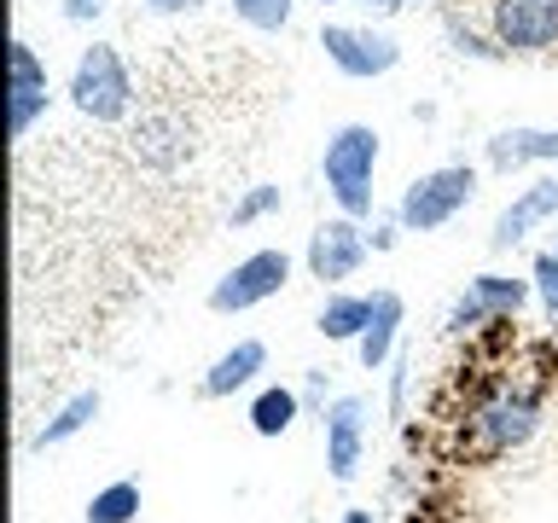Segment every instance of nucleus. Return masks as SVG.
Masks as SVG:
<instances>
[{"mask_svg": "<svg viewBox=\"0 0 558 523\" xmlns=\"http://www.w3.org/2000/svg\"><path fill=\"white\" fill-rule=\"evenodd\" d=\"M535 430H541V390H530V384H506V390H495L483 401V408L465 413V436H471L465 453L471 460H500V453L530 442Z\"/></svg>", "mask_w": 558, "mask_h": 523, "instance_id": "nucleus-1", "label": "nucleus"}, {"mask_svg": "<svg viewBox=\"0 0 558 523\" xmlns=\"http://www.w3.org/2000/svg\"><path fill=\"white\" fill-rule=\"evenodd\" d=\"M320 174H326V192L338 198L343 216L366 221V216H373V174H378V129H366V122H343V129L326 139Z\"/></svg>", "mask_w": 558, "mask_h": 523, "instance_id": "nucleus-2", "label": "nucleus"}, {"mask_svg": "<svg viewBox=\"0 0 558 523\" xmlns=\"http://www.w3.org/2000/svg\"><path fill=\"white\" fill-rule=\"evenodd\" d=\"M70 105L94 122H122L134 111V76L117 47H105V41L82 47L76 70H70Z\"/></svg>", "mask_w": 558, "mask_h": 523, "instance_id": "nucleus-3", "label": "nucleus"}, {"mask_svg": "<svg viewBox=\"0 0 558 523\" xmlns=\"http://www.w3.org/2000/svg\"><path fill=\"white\" fill-rule=\"evenodd\" d=\"M471 192H477V169L471 163H442V169L418 174V181L401 192L396 221L408 227V233H436V227H448L471 204Z\"/></svg>", "mask_w": 558, "mask_h": 523, "instance_id": "nucleus-4", "label": "nucleus"}, {"mask_svg": "<svg viewBox=\"0 0 558 523\" xmlns=\"http://www.w3.org/2000/svg\"><path fill=\"white\" fill-rule=\"evenodd\" d=\"M535 296V279H512V273H477L465 279V291L453 296L448 308V331L453 338H465V331L477 326H506L512 314Z\"/></svg>", "mask_w": 558, "mask_h": 523, "instance_id": "nucleus-5", "label": "nucleus"}, {"mask_svg": "<svg viewBox=\"0 0 558 523\" xmlns=\"http://www.w3.org/2000/svg\"><path fill=\"white\" fill-rule=\"evenodd\" d=\"M286 285H291V256H286V251H251L244 262H233V268L216 279L209 308H216V314H244V308H256V303H268V296H279Z\"/></svg>", "mask_w": 558, "mask_h": 523, "instance_id": "nucleus-6", "label": "nucleus"}, {"mask_svg": "<svg viewBox=\"0 0 558 523\" xmlns=\"http://www.w3.org/2000/svg\"><path fill=\"white\" fill-rule=\"evenodd\" d=\"M373 256V239L361 233L355 216H331L308 233V279H320V285H343V279L361 273V262Z\"/></svg>", "mask_w": 558, "mask_h": 523, "instance_id": "nucleus-7", "label": "nucleus"}, {"mask_svg": "<svg viewBox=\"0 0 558 523\" xmlns=\"http://www.w3.org/2000/svg\"><path fill=\"white\" fill-rule=\"evenodd\" d=\"M320 47L326 59L343 70V76L355 82H373V76H390V70L401 64V41L384 29H361V24H326L320 29Z\"/></svg>", "mask_w": 558, "mask_h": 523, "instance_id": "nucleus-8", "label": "nucleus"}, {"mask_svg": "<svg viewBox=\"0 0 558 523\" xmlns=\"http://www.w3.org/2000/svg\"><path fill=\"white\" fill-rule=\"evenodd\" d=\"M488 24L506 52H547L558 47V0H495Z\"/></svg>", "mask_w": 558, "mask_h": 523, "instance_id": "nucleus-9", "label": "nucleus"}, {"mask_svg": "<svg viewBox=\"0 0 558 523\" xmlns=\"http://www.w3.org/2000/svg\"><path fill=\"white\" fill-rule=\"evenodd\" d=\"M326 430V465L338 483H355V471L366 460V401L361 396H338L320 418Z\"/></svg>", "mask_w": 558, "mask_h": 523, "instance_id": "nucleus-10", "label": "nucleus"}, {"mask_svg": "<svg viewBox=\"0 0 558 523\" xmlns=\"http://www.w3.org/2000/svg\"><path fill=\"white\" fill-rule=\"evenodd\" d=\"M547 221H558V174H535V181L495 216L488 244H495V251H512V244H523L535 227H547Z\"/></svg>", "mask_w": 558, "mask_h": 523, "instance_id": "nucleus-11", "label": "nucleus"}, {"mask_svg": "<svg viewBox=\"0 0 558 523\" xmlns=\"http://www.w3.org/2000/svg\"><path fill=\"white\" fill-rule=\"evenodd\" d=\"M47 111V64L24 35L12 41V139H24Z\"/></svg>", "mask_w": 558, "mask_h": 523, "instance_id": "nucleus-12", "label": "nucleus"}, {"mask_svg": "<svg viewBox=\"0 0 558 523\" xmlns=\"http://www.w3.org/2000/svg\"><path fill=\"white\" fill-rule=\"evenodd\" d=\"M268 373V343L262 338H239L227 355L209 361V373H204V396L209 401H227V396H239V390H251V384Z\"/></svg>", "mask_w": 558, "mask_h": 523, "instance_id": "nucleus-13", "label": "nucleus"}, {"mask_svg": "<svg viewBox=\"0 0 558 523\" xmlns=\"http://www.w3.org/2000/svg\"><path fill=\"white\" fill-rule=\"evenodd\" d=\"M483 157L500 174L530 169V163H558V129H500V134H488Z\"/></svg>", "mask_w": 558, "mask_h": 523, "instance_id": "nucleus-14", "label": "nucleus"}, {"mask_svg": "<svg viewBox=\"0 0 558 523\" xmlns=\"http://www.w3.org/2000/svg\"><path fill=\"white\" fill-rule=\"evenodd\" d=\"M401 320H408V303H401V291H373V320H366L355 355L366 373H378V366L396 361V338H401Z\"/></svg>", "mask_w": 558, "mask_h": 523, "instance_id": "nucleus-15", "label": "nucleus"}, {"mask_svg": "<svg viewBox=\"0 0 558 523\" xmlns=\"http://www.w3.org/2000/svg\"><path fill=\"white\" fill-rule=\"evenodd\" d=\"M366 320H373V296H355V291H331L320 303V320H314V331H320L326 343H361Z\"/></svg>", "mask_w": 558, "mask_h": 523, "instance_id": "nucleus-16", "label": "nucleus"}, {"mask_svg": "<svg viewBox=\"0 0 558 523\" xmlns=\"http://www.w3.org/2000/svg\"><path fill=\"white\" fill-rule=\"evenodd\" d=\"M99 408H105V401H99V390H76V396H70L59 413L47 418L41 430L29 436V453H47V448L70 442V436H82V430H87V425H94V418H99Z\"/></svg>", "mask_w": 558, "mask_h": 523, "instance_id": "nucleus-17", "label": "nucleus"}, {"mask_svg": "<svg viewBox=\"0 0 558 523\" xmlns=\"http://www.w3.org/2000/svg\"><path fill=\"white\" fill-rule=\"evenodd\" d=\"M134 151L146 157L151 169H174V163L192 151V134H186L174 117H146V122L134 129Z\"/></svg>", "mask_w": 558, "mask_h": 523, "instance_id": "nucleus-18", "label": "nucleus"}, {"mask_svg": "<svg viewBox=\"0 0 558 523\" xmlns=\"http://www.w3.org/2000/svg\"><path fill=\"white\" fill-rule=\"evenodd\" d=\"M296 418H303V396L291 384H268L256 401H251V430L256 436H286Z\"/></svg>", "mask_w": 558, "mask_h": 523, "instance_id": "nucleus-19", "label": "nucleus"}, {"mask_svg": "<svg viewBox=\"0 0 558 523\" xmlns=\"http://www.w3.org/2000/svg\"><path fill=\"white\" fill-rule=\"evenodd\" d=\"M82 518H87V523H134V518H140V483L122 477V483H111V488H99V495L87 500Z\"/></svg>", "mask_w": 558, "mask_h": 523, "instance_id": "nucleus-20", "label": "nucleus"}, {"mask_svg": "<svg viewBox=\"0 0 558 523\" xmlns=\"http://www.w3.org/2000/svg\"><path fill=\"white\" fill-rule=\"evenodd\" d=\"M233 12H239L251 29H268V35L291 24V0H233Z\"/></svg>", "mask_w": 558, "mask_h": 523, "instance_id": "nucleus-21", "label": "nucleus"}, {"mask_svg": "<svg viewBox=\"0 0 558 523\" xmlns=\"http://www.w3.org/2000/svg\"><path fill=\"white\" fill-rule=\"evenodd\" d=\"M530 273H535V296L547 303V320L558 326V251H541Z\"/></svg>", "mask_w": 558, "mask_h": 523, "instance_id": "nucleus-22", "label": "nucleus"}, {"mask_svg": "<svg viewBox=\"0 0 558 523\" xmlns=\"http://www.w3.org/2000/svg\"><path fill=\"white\" fill-rule=\"evenodd\" d=\"M274 209H279V186H251V192L233 204V227H251V221H262V216H274Z\"/></svg>", "mask_w": 558, "mask_h": 523, "instance_id": "nucleus-23", "label": "nucleus"}, {"mask_svg": "<svg viewBox=\"0 0 558 523\" xmlns=\"http://www.w3.org/2000/svg\"><path fill=\"white\" fill-rule=\"evenodd\" d=\"M448 41H453V52H471V59H500V52H506V47H488L483 35L460 29V24H448Z\"/></svg>", "mask_w": 558, "mask_h": 523, "instance_id": "nucleus-24", "label": "nucleus"}, {"mask_svg": "<svg viewBox=\"0 0 558 523\" xmlns=\"http://www.w3.org/2000/svg\"><path fill=\"white\" fill-rule=\"evenodd\" d=\"M408 384H413V361L396 355V378H390V413H396V418L408 413Z\"/></svg>", "mask_w": 558, "mask_h": 523, "instance_id": "nucleus-25", "label": "nucleus"}, {"mask_svg": "<svg viewBox=\"0 0 558 523\" xmlns=\"http://www.w3.org/2000/svg\"><path fill=\"white\" fill-rule=\"evenodd\" d=\"M99 12H105V0H64V17H70V24H94Z\"/></svg>", "mask_w": 558, "mask_h": 523, "instance_id": "nucleus-26", "label": "nucleus"}, {"mask_svg": "<svg viewBox=\"0 0 558 523\" xmlns=\"http://www.w3.org/2000/svg\"><path fill=\"white\" fill-rule=\"evenodd\" d=\"M396 233H408V227H401V221H378L366 239H373V251H390V244H396Z\"/></svg>", "mask_w": 558, "mask_h": 523, "instance_id": "nucleus-27", "label": "nucleus"}, {"mask_svg": "<svg viewBox=\"0 0 558 523\" xmlns=\"http://www.w3.org/2000/svg\"><path fill=\"white\" fill-rule=\"evenodd\" d=\"M151 12H192V7H204V0H146Z\"/></svg>", "mask_w": 558, "mask_h": 523, "instance_id": "nucleus-28", "label": "nucleus"}, {"mask_svg": "<svg viewBox=\"0 0 558 523\" xmlns=\"http://www.w3.org/2000/svg\"><path fill=\"white\" fill-rule=\"evenodd\" d=\"M361 7H373V12H401V0H361Z\"/></svg>", "mask_w": 558, "mask_h": 523, "instance_id": "nucleus-29", "label": "nucleus"}, {"mask_svg": "<svg viewBox=\"0 0 558 523\" xmlns=\"http://www.w3.org/2000/svg\"><path fill=\"white\" fill-rule=\"evenodd\" d=\"M338 523H373V512H343Z\"/></svg>", "mask_w": 558, "mask_h": 523, "instance_id": "nucleus-30", "label": "nucleus"}, {"mask_svg": "<svg viewBox=\"0 0 558 523\" xmlns=\"http://www.w3.org/2000/svg\"><path fill=\"white\" fill-rule=\"evenodd\" d=\"M326 7H338V0H326Z\"/></svg>", "mask_w": 558, "mask_h": 523, "instance_id": "nucleus-31", "label": "nucleus"}, {"mask_svg": "<svg viewBox=\"0 0 558 523\" xmlns=\"http://www.w3.org/2000/svg\"><path fill=\"white\" fill-rule=\"evenodd\" d=\"M553 251H558V244H553Z\"/></svg>", "mask_w": 558, "mask_h": 523, "instance_id": "nucleus-32", "label": "nucleus"}]
</instances>
